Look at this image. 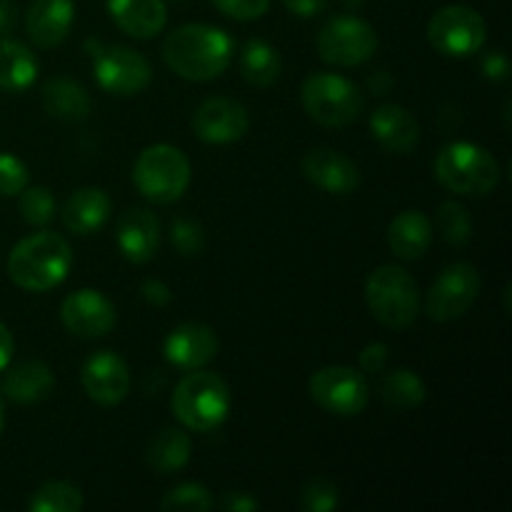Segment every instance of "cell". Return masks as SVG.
Masks as SVG:
<instances>
[{"label":"cell","mask_w":512,"mask_h":512,"mask_svg":"<svg viewBox=\"0 0 512 512\" xmlns=\"http://www.w3.org/2000/svg\"><path fill=\"white\" fill-rule=\"evenodd\" d=\"M433 243V223L420 210H403L390 220L388 245L400 260H418Z\"/></svg>","instance_id":"23"},{"label":"cell","mask_w":512,"mask_h":512,"mask_svg":"<svg viewBox=\"0 0 512 512\" xmlns=\"http://www.w3.org/2000/svg\"><path fill=\"white\" fill-rule=\"evenodd\" d=\"M388 355H390V350L385 343L365 345L363 353H360V368L370 375L383 373V368L388 365Z\"/></svg>","instance_id":"39"},{"label":"cell","mask_w":512,"mask_h":512,"mask_svg":"<svg viewBox=\"0 0 512 512\" xmlns=\"http://www.w3.org/2000/svg\"><path fill=\"white\" fill-rule=\"evenodd\" d=\"M240 73L255 88H270L273 83H278L280 73H283V60L273 45L253 38L245 43L243 53H240Z\"/></svg>","instance_id":"28"},{"label":"cell","mask_w":512,"mask_h":512,"mask_svg":"<svg viewBox=\"0 0 512 512\" xmlns=\"http://www.w3.org/2000/svg\"><path fill=\"white\" fill-rule=\"evenodd\" d=\"M193 455V443H190L188 433L178 428H165L150 440L148 445V465L160 475H170L183 470L190 463Z\"/></svg>","instance_id":"27"},{"label":"cell","mask_w":512,"mask_h":512,"mask_svg":"<svg viewBox=\"0 0 512 512\" xmlns=\"http://www.w3.org/2000/svg\"><path fill=\"white\" fill-rule=\"evenodd\" d=\"M480 295V273L470 263H453L435 278L425 298V313L430 320L450 323L473 308Z\"/></svg>","instance_id":"12"},{"label":"cell","mask_w":512,"mask_h":512,"mask_svg":"<svg viewBox=\"0 0 512 512\" xmlns=\"http://www.w3.org/2000/svg\"><path fill=\"white\" fill-rule=\"evenodd\" d=\"M108 13L123 33L138 40L155 38L168 23L163 0H108Z\"/></svg>","instance_id":"21"},{"label":"cell","mask_w":512,"mask_h":512,"mask_svg":"<svg viewBox=\"0 0 512 512\" xmlns=\"http://www.w3.org/2000/svg\"><path fill=\"white\" fill-rule=\"evenodd\" d=\"M83 388L93 403L118 405L130 393V370L113 350H100L90 355L83 365Z\"/></svg>","instance_id":"15"},{"label":"cell","mask_w":512,"mask_h":512,"mask_svg":"<svg viewBox=\"0 0 512 512\" xmlns=\"http://www.w3.org/2000/svg\"><path fill=\"white\" fill-rule=\"evenodd\" d=\"M173 413L180 425L193 433H210L225 423L230 413V388L210 370H190L173 390Z\"/></svg>","instance_id":"3"},{"label":"cell","mask_w":512,"mask_h":512,"mask_svg":"<svg viewBox=\"0 0 512 512\" xmlns=\"http://www.w3.org/2000/svg\"><path fill=\"white\" fill-rule=\"evenodd\" d=\"M308 393L315 403L338 418H355L370 403V385L363 373L345 365H328L313 373Z\"/></svg>","instance_id":"11"},{"label":"cell","mask_w":512,"mask_h":512,"mask_svg":"<svg viewBox=\"0 0 512 512\" xmlns=\"http://www.w3.org/2000/svg\"><path fill=\"white\" fill-rule=\"evenodd\" d=\"M480 68H483L485 78L493 80V83H505L510 78V60L503 50H490Z\"/></svg>","instance_id":"38"},{"label":"cell","mask_w":512,"mask_h":512,"mask_svg":"<svg viewBox=\"0 0 512 512\" xmlns=\"http://www.w3.org/2000/svg\"><path fill=\"white\" fill-rule=\"evenodd\" d=\"M215 505L213 495L208 488H203L200 483H183L178 488L168 490L165 498L160 500V508L163 510H183V512H205Z\"/></svg>","instance_id":"33"},{"label":"cell","mask_w":512,"mask_h":512,"mask_svg":"<svg viewBox=\"0 0 512 512\" xmlns=\"http://www.w3.org/2000/svg\"><path fill=\"white\" fill-rule=\"evenodd\" d=\"M18 23V5L15 0H0V33H10Z\"/></svg>","instance_id":"44"},{"label":"cell","mask_w":512,"mask_h":512,"mask_svg":"<svg viewBox=\"0 0 512 512\" xmlns=\"http://www.w3.org/2000/svg\"><path fill=\"white\" fill-rule=\"evenodd\" d=\"M435 175L448 190L460 195H488L498 188V160L483 145L455 140L448 143L435 158Z\"/></svg>","instance_id":"4"},{"label":"cell","mask_w":512,"mask_h":512,"mask_svg":"<svg viewBox=\"0 0 512 512\" xmlns=\"http://www.w3.org/2000/svg\"><path fill=\"white\" fill-rule=\"evenodd\" d=\"M250 128V115L243 103L233 98H208L195 108L193 133L203 143L228 145L243 138Z\"/></svg>","instance_id":"13"},{"label":"cell","mask_w":512,"mask_h":512,"mask_svg":"<svg viewBox=\"0 0 512 512\" xmlns=\"http://www.w3.org/2000/svg\"><path fill=\"white\" fill-rule=\"evenodd\" d=\"M20 215L33 228H45L55 218V198L43 185H33L20 193Z\"/></svg>","instance_id":"32"},{"label":"cell","mask_w":512,"mask_h":512,"mask_svg":"<svg viewBox=\"0 0 512 512\" xmlns=\"http://www.w3.org/2000/svg\"><path fill=\"white\" fill-rule=\"evenodd\" d=\"M163 353L180 370L205 368L218 355V335L205 323H183L170 330Z\"/></svg>","instance_id":"16"},{"label":"cell","mask_w":512,"mask_h":512,"mask_svg":"<svg viewBox=\"0 0 512 512\" xmlns=\"http://www.w3.org/2000/svg\"><path fill=\"white\" fill-rule=\"evenodd\" d=\"M428 40L448 58H468L483 48L488 28L478 10L468 5H445L430 18Z\"/></svg>","instance_id":"10"},{"label":"cell","mask_w":512,"mask_h":512,"mask_svg":"<svg viewBox=\"0 0 512 512\" xmlns=\"http://www.w3.org/2000/svg\"><path fill=\"white\" fill-rule=\"evenodd\" d=\"M283 3L298 18H318L328 8V0H283Z\"/></svg>","instance_id":"41"},{"label":"cell","mask_w":512,"mask_h":512,"mask_svg":"<svg viewBox=\"0 0 512 512\" xmlns=\"http://www.w3.org/2000/svg\"><path fill=\"white\" fill-rule=\"evenodd\" d=\"M118 248L130 263H148L155 258L160 245V223L150 210L133 208L118 220L115 228Z\"/></svg>","instance_id":"19"},{"label":"cell","mask_w":512,"mask_h":512,"mask_svg":"<svg viewBox=\"0 0 512 512\" xmlns=\"http://www.w3.org/2000/svg\"><path fill=\"white\" fill-rule=\"evenodd\" d=\"M43 108L50 118L63 123H80L90 115V95L80 83L70 78H53L43 88Z\"/></svg>","instance_id":"25"},{"label":"cell","mask_w":512,"mask_h":512,"mask_svg":"<svg viewBox=\"0 0 512 512\" xmlns=\"http://www.w3.org/2000/svg\"><path fill=\"white\" fill-rule=\"evenodd\" d=\"M38 58L20 40L0 38V88L8 93H23L38 78Z\"/></svg>","instance_id":"26"},{"label":"cell","mask_w":512,"mask_h":512,"mask_svg":"<svg viewBox=\"0 0 512 512\" xmlns=\"http://www.w3.org/2000/svg\"><path fill=\"white\" fill-rule=\"evenodd\" d=\"M438 230L450 245H465L473 235V218L468 208L455 200H445L438 208Z\"/></svg>","instance_id":"31"},{"label":"cell","mask_w":512,"mask_h":512,"mask_svg":"<svg viewBox=\"0 0 512 512\" xmlns=\"http://www.w3.org/2000/svg\"><path fill=\"white\" fill-rule=\"evenodd\" d=\"M233 38L223 28L188 23L175 28L163 43V60L175 75L193 83H205L228 70L233 60Z\"/></svg>","instance_id":"1"},{"label":"cell","mask_w":512,"mask_h":512,"mask_svg":"<svg viewBox=\"0 0 512 512\" xmlns=\"http://www.w3.org/2000/svg\"><path fill=\"white\" fill-rule=\"evenodd\" d=\"M303 108L325 128H345L363 113V93L353 80L335 73H313L300 88Z\"/></svg>","instance_id":"7"},{"label":"cell","mask_w":512,"mask_h":512,"mask_svg":"<svg viewBox=\"0 0 512 512\" xmlns=\"http://www.w3.org/2000/svg\"><path fill=\"white\" fill-rule=\"evenodd\" d=\"M368 85L375 95H385L390 88H393V78H390L388 70H378V73L368 80Z\"/></svg>","instance_id":"45"},{"label":"cell","mask_w":512,"mask_h":512,"mask_svg":"<svg viewBox=\"0 0 512 512\" xmlns=\"http://www.w3.org/2000/svg\"><path fill=\"white\" fill-rule=\"evenodd\" d=\"M170 243L183 258H195L205 248L203 225L193 218H178L170 225Z\"/></svg>","instance_id":"34"},{"label":"cell","mask_w":512,"mask_h":512,"mask_svg":"<svg viewBox=\"0 0 512 512\" xmlns=\"http://www.w3.org/2000/svg\"><path fill=\"white\" fill-rule=\"evenodd\" d=\"M30 512H80L83 510V493L70 483H45L28 500Z\"/></svg>","instance_id":"30"},{"label":"cell","mask_w":512,"mask_h":512,"mask_svg":"<svg viewBox=\"0 0 512 512\" xmlns=\"http://www.w3.org/2000/svg\"><path fill=\"white\" fill-rule=\"evenodd\" d=\"M375 50H378V33L368 20L355 15H335L318 33V55L325 63L340 68L368 63Z\"/></svg>","instance_id":"9"},{"label":"cell","mask_w":512,"mask_h":512,"mask_svg":"<svg viewBox=\"0 0 512 512\" xmlns=\"http://www.w3.org/2000/svg\"><path fill=\"white\" fill-rule=\"evenodd\" d=\"M215 8L235 20H258L268 13L270 0H213Z\"/></svg>","instance_id":"37"},{"label":"cell","mask_w":512,"mask_h":512,"mask_svg":"<svg viewBox=\"0 0 512 512\" xmlns=\"http://www.w3.org/2000/svg\"><path fill=\"white\" fill-rule=\"evenodd\" d=\"M378 393L388 408L413 410V408H418V405L425 403V395H428V390H425V383L420 380V375H415L413 370L398 368L380 380Z\"/></svg>","instance_id":"29"},{"label":"cell","mask_w":512,"mask_h":512,"mask_svg":"<svg viewBox=\"0 0 512 512\" xmlns=\"http://www.w3.org/2000/svg\"><path fill=\"white\" fill-rule=\"evenodd\" d=\"M85 48L90 50L93 58L95 80L103 90L113 95H138L153 80L150 63L133 48L125 45H103L100 40H88Z\"/></svg>","instance_id":"8"},{"label":"cell","mask_w":512,"mask_h":512,"mask_svg":"<svg viewBox=\"0 0 512 512\" xmlns=\"http://www.w3.org/2000/svg\"><path fill=\"white\" fill-rule=\"evenodd\" d=\"M140 293H143V298L148 300L150 305H168L170 303V288L165 283H160V280H153L148 278L143 283V288H140Z\"/></svg>","instance_id":"42"},{"label":"cell","mask_w":512,"mask_h":512,"mask_svg":"<svg viewBox=\"0 0 512 512\" xmlns=\"http://www.w3.org/2000/svg\"><path fill=\"white\" fill-rule=\"evenodd\" d=\"M73 20V0H33L25 13V30L35 48H55L68 38Z\"/></svg>","instance_id":"18"},{"label":"cell","mask_w":512,"mask_h":512,"mask_svg":"<svg viewBox=\"0 0 512 512\" xmlns=\"http://www.w3.org/2000/svg\"><path fill=\"white\" fill-rule=\"evenodd\" d=\"M300 508L305 512H333L338 508V488L328 478H313L300 490Z\"/></svg>","instance_id":"35"},{"label":"cell","mask_w":512,"mask_h":512,"mask_svg":"<svg viewBox=\"0 0 512 512\" xmlns=\"http://www.w3.org/2000/svg\"><path fill=\"white\" fill-rule=\"evenodd\" d=\"M108 193L103 188H80L65 200L63 205V225L73 235H90L105 225L110 218Z\"/></svg>","instance_id":"22"},{"label":"cell","mask_w":512,"mask_h":512,"mask_svg":"<svg viewBox=\"0 0 512 512\" xmlns=\"http://www.w3.org/2000/svg\"><path fill=\"white\" fill-rule=\"evenodd\" d=\"M193 170L188 155L168 143H158L145 148L138 155L133 168V183L143 198L158 205L175 203L188 190Z\"/></svg>","instance_id":"6"},{"label":"cell","mask_w":512,"mask_h":512,"mask_svg":"<svg viewBox=\"0 0 512 512\" xmlns=\"http://www.w3.org/2000/svg\"><path fill=\"white\" fill-rule=\"evenodd\" d=\"M363 3L365 0H343V5L348 10H358V8H363Z\"/></svg>","instance_id":"46"},{"label":"cell","mask_w":512,"mask_h":512,"mask_svg":"<svg viewBox=\"0 0 512 512\" xmlns=\"http://www.w3.org/2000/svg\"><path fill=\"white\" fill-rule=\"evenodd\" d=\"M220 508L228 512H253V510H260V503L253 498V495L235 490V493H225V498L220 500Z\"/></svg>","instance_id":"40"},{"label":"cell","mask_w":512,"mask_h":512,"mask_svg":"<svg viewBox=\"0 0 512 512\" xmlns=\"http://www.w3.org/2000/svg\"><path fill=\"white\" fill-rule=\"evenodd\" d=\"M3 425H5V410H3V400H0V433H3Z\"/></svg>","instance_id":"47"},{"label":"cell","mask_w":512,"mask_h":512,"mask_svg":"<svg viewBox=\"0 0 512 512\" xmlns=\"http://www.w3.org/2000/svg\"><path fill=\"white\" fill-rule=\"evenodd\" d=\"M28 188V168L20 158L0 153V195H20Z\"/></svg>","instance_id":"36"},{"label":"cell","mask_w":512,"mask_h":512,"mask_svg":"<svg viewBox=\"0 0 512 512\" xmlns=\"http://www.w3.org/2000/svg\"><path fill=\"white\" fill-rule=\"evenodd\" d=\"M55 388L50 368L40 360H25L8 370L3 378V395L18 405H33L48 398Z\"/></svg>","instance_id":"24"},{"label":"cell","mask_w":512,"mask_h":512,"mask_svg":"<svg viewBox=\"0 0 512 512\" xmlns=\"http://www.w3.org/2000/svg\"><path fill=\"white\" fill-rule=\"evenodd\" d=\"M303 175L315 185L333 195H350L360 185V170L348 155L330 148L310 150L303 158Z\"/></svg>","instance_id":"17"},{"label":"cell","mask_w":512,"mask_h":512,"mask_svg":"<svg viewBox=\"0 0 512 512\" xmlns=\"http://www.w3.org/2000/svg\"><path fill=\"white\" fill-rule=\"evenodd\" d=\"M73 250L58 233H35L20 240L8 255V275L28 293H48L70 273Z\"/></svg>","instance_id":"2"},{"label":"cell","mask_w":512,"mask_h":512,"mask_svg":"<svg viewBox=\"0 0 512 512\" xmlns=\"http://www.w3.org/2000/svg\"><path fill=\"white\" fill-rule=\"evenodd\" d=\"M60 320L78 338H100L115 328V305L100 290H75L60 305Z\"/></svg>","instance_id":"14"},{"label":"cell","mask_w":512,"mask_h":512,"mask_svg":"<svg viewBox=\"0 0 512 512\" xmlns=\"http://www.w3.org/2000/svg\"><path fill=\"white\" fill-rule=\"evenodd\" d=\"M365 300L380 325L405 330L418 320L420 290L408 270L398 265H380L365 280Z\"/></svg>","instance_id":"5"},{"label":"cell","mask_w":512,"mask_h":512,"mask_svg":"<svg viewBox=\"0 0 512 512\" xmlns=\"http://www.w3.org/2000/svg\"><path fill=\"white\" fill-rule=\"evenodd\" d=\"M370 130L375 140L383 145L388 153L408 155L420 143V125L415 115L403 105H380L370 115Z\"/></svg>","instance_id":"20"},{"label":"cell","mask_w":512,"mask_h":512,"mask_svg":"<svg viewBox=\"0 0 512 512\" xmlns=\"http://www.w3.org/2000/svg\"><path fill=\"white\" fill-rule=\"evenodd\" d=\"M13 353H15L13 335H10V330L5 328L3 323H0V373H3V370L10 365V360H13Z\"/></svg>","instance_id":"43"}]
</instances>
